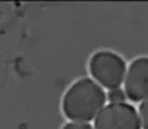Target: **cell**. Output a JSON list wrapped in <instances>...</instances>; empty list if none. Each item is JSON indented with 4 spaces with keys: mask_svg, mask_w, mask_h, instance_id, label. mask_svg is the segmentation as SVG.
<instances>
[{
    "mask_svg": "<svg viewBox=\"0 0 148 129\" xmlns=\"http://www.w3.org/2000/svg\"><path fill=\"white\" fill-rule=\"evenodd\" d=\"M103 87L91 78H82L66 90L62 99L63 115L73 122L95 121L98 113L106 105Z\"/></svg>",
    "mask_w": 148,
    "mask_h": 129,
    "instance_id": "cell-1",
    "label": "cell"
},
{
    "mask_svg": "<svg viewBox=\"0 0 148 129\" xmlns=\"http://www.w3.org/2000/svg\"><path fill=\"white\" fill-rule=\"evenodd\" d=\"M127 70L125 60L118 53L111 50H99L92 55L89 60L92 79L108 90L116 89L124 83Z\"/></svg>",
    "mask_w": 148,
    "mask_h": 129,
    "instance_id": "cell-2",
    "label": "cell"
},
{
    "mask_svg": "<svg viewBox=\"0 0 148 129\" xmlns=\"http://www.w3.org/2000/svg\"><path fill=\"white\" fill-rule=\"evenodd\" d=\"M95 129H143L138 111L130 103H109L94 121Z\"/></svg>",
    "mask_w": 148,
    "mask_h": 129,
    "instance_id": "cell-3",
    "label": "cell"
},
{
    "mask_svg": "<svg viewBox=\"0 0 148 129\" xmlns=\"http://www.w3.org/2000/svg\"><path fill=\"white\" fill-rule=\"evenodd\" d=\"M124 90L131 102H143L148 98V57L131 62L124 81Z\"/></svg>",
    "mask_w": 148,
    "mask_h": 129,
    "instance_id": "cell-4",
    "label": "cell"
},
{
    "mask_svg": "<svg viewBox=\"0 0 148 129\" xmlns=\"http://www.w3.org/2000/svg\"><path fill=\"white\" fill-rule=\"evenodd\" d=\"M106 98H108L109 103H127V99H128L125 90H122L121 87L109 90L106 93Z\"/></svg>",
    "mask_w": 148,
    "mask_h": 129,
    "instance_id": "cell-5",
    "label": "cell"
},
{
    "mask_svg": "<svg viewBox=\"0 0 148 129\" xmlns=\"http://www.w3.org/2000/svg\"><path fill=\"white\" fill-rule=\"evenodd\" d=\"M138 113H140V119H141V126H143V129H148V98L144 99L140 103Z\"/></svg>",
    "mask_w": 148,
    "mask_h": 129,
    "instance_id": "cell-6",
    "label": "cell"
},
{
    "mask_svg": "<svg viewBox=\"0 0 148 129\" xmlns=\"http://www.w3.org/2000/svg\"><path fill=\"white\" fill-rule=\"evenodd\" d=\"M62 129H95L89 122H73V121H69L68 124L63 125Z\"/></svg>",
    "mask_w": 148,
    "mask_h": 129,
    "instance_id": "cell-7",
    "label": "cell"
}]
</instances>
